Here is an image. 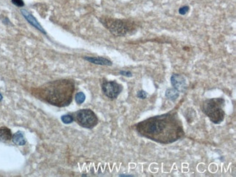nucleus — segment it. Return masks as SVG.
<instances>
[{"label":"nucleus","instance_id":"16","mask_svg":"<svg viewBox=\"0 0 236 177\" xmlns=\"http://www.w3.org/2000/svg\"><path fill=\"white\" fill-rule=\"evenodd\" d=\"M189 10H190V7L188 5H185L179 9V13L182 15H185L188 13Z\"/></svg>","mask_w":236,"mask_h":177},{"label":"nucleus","instance_id":"11","mask_svg":"<svg viewBox=\"0 0 236 177\" xmlns=\"http://www.w3.org/2000/svg\"><path fill=\"white\" fill-rule=\"evenodd\" d=\"M12 139H13V143L18 146L25 145L26 143V140L25 139L24 135L21 131H17L13 134V136L12 137Z\"/></svg>","mask_w":236,"mask_h":177},{"label":"nucleus","instance_id":"5","mask_svg":"<svg viewBox=\"0 0 236 177\" xmlns=\"http://www.w3.org/2000/svg\"><path fill=\"white\" fill-rule=\"evenodd\" d=\"M76 120L80 126L92 129L98 123L97 116L90 109H82L76 112Z\"/></svg>","mask_w":236,"mask_h":177},{"label":"nucleus","instance_id":"21","mask_svg":"<svg viewBox=\"0 0 236 177\" xmlns=\"http://www.w3.org/2000/svg\"><path fill=\"white\" fill-rule=\"evenodd\" d=\"M2 98H3V97H2V95L1 94H0V101L2 100Z\"/></svg>","mask_w":236,"mask_h":177},{"label":"nucleus","instance_id":"1","mask_svg":"<svg viewBox=\"0 0 236 177\" xmlns=\"http://www.w3.org/2000/svg\"><path fill=\"white\" fill-rule=\"evenodd\" d=\"M135 129L142 137L164 145L174 142L185 135L182 121L174 111L142 120L136 124Z\"/></svg>","mask_w":236,"mask_h":177},{"label":"nucleus","instance_id":"13","mask_svg":"<svg viewBox=\"0 0 236 177\" xmlns=\"http://www.w3.org/2000/svg\"><path fill=\"white\" fill-rule=\"evenodd\" d=\"M196 113L195 110L193 108H188L186 110V114H185V118L188 121V123H192L193 121L194 118H196Z\"/></svg>","mask_w":236,"mask_h":177},{"label":"nucleus","instance_id":"6","mask_svg":"<svg viewBox=\"0 0 236 177\" xmlns=\"http://www.w3.org/2000/svg\"><path fill=\"white\" fill-rule=\"evenodd\" d=\"M102 89L105 95L108 98L116 99L122 91V86L116 81H105L102 84Z\"/></svg>","mask_w":236,"mask_h":177},{"label":"nucleus","instance_id":"20","mask_svg":"<svg viewBox=\"0 0 236 177\" xmlns=\"http://www.w3.org/2000/svg\"><path fill=\"white\" fill-rule=\"evenodd\" d=\"M120 176H126V177H132V176H132V175H123V174H122V175H120Z\"/></svg>","mask_w":236,"mask_h":177},{"label":"nucleus","instance_id":"7","mask_svg":"<svg viewBox=\"0 0 236 177\" xmlns=\"http://www.w3.org/2000/svg\"><path fill=\"white\" fill-rule=\"evenodd\" d=\"M171 83L174 88L177 89L179 92H185L188 87L186 79L180 74H173L171 76Z\"/></svg>","mask_w":236,"mask_h":177},{"label":"nucleus","instance_id":"4","mask_svg":"<svg viewBox=\"0 0 236 177\" xmlns=\"http://www.w3.org/2000/svg\"><path fill=\"white\" fill-rule=\"evenodd\" d=\"M100 21L111 34L116 36H126L135 29L134 23L129 20L104 17L100 18Z\"/></svg>","mask_w":236,"mask_h":177},{"label":"nucleus","instance_id":"3","mask_svg":"<svg viewBox=\"0 0 236 177\" xmlns=\"http://www.w3.org/2000/svg\"><path fill=\"white\" fill-rule=\"evenodd\" d=\"M225 101L223 98H212L204 101L203 104V112L208 116L211 121L219 124L225 118Z\"/></svg>","mask_w":236,"mask_h":177},{"label":"nucleus","instance_id":"10","mask_svg":"<svg viewBox=\"0 0 236 177\" xmlns=\"http://www.w3.org/2000/svg\"><path fill=\"white\" fill-rule=\"evenodd\" d=\"M12 137L13 135H12L11 131L8 128L5 127V126L0 127V142H7L12 139Z\"/></svg>","mask_w":236,"mask_h":177},{"label":"nucleus","instance_id":"18","mask_svg":"<svg viewBox=\"0 0 236 177\" xmlns=\"http://www.w3.org/2000/svg\"><path fill=\"white\" fill-rule=\"evenodd\" d=\"M12 3L13 4V5H15V6H17V7H23L24 6V2L23 1V0H12Z\"/></svg>","mask_w":236,"mask_h":177},{"label":"nucleus","instance_id":"15","mask_svg":"<svg viewBox=\"0 0 236 177\" xmlns=\"http://www.w3.org/2000/svg\"><path fill=\"white\" fill-rule=\"evenodd\" d=\"M61 120L64 124H71L73 121V118L71 115H64L61 117Z\"/></svg>","mask_w":236,"mask_h":177},{"label":"nucleus","instance_id":"2","mask_svg":"<svg viewBox=\"0 0 236 177\" xmlns=\"http://www.w3.org/2000/svg\"><path fill=\"white\" fill-rule=\"evenodd\" d=\"M74 83L69 80L48 83L40 89L39 95L50 104L58 107L67 106L71 102Z\"/></svg>","mask_w":236,"mask_h":177},{"label":"nucleus","instance_id":"12","mask_svg":"<svg viewBox=\"0 0 236 177\" xmlns=\"http://www.w3.org/2000/svg\"><path fill=\"white\" fill-rule=\"evenodd\" d=\"M166 97L167 98H168L169 100L172 101V102H174L176 101L178 97H179V91L175 89L174 88H171V89H168L167 91H166L165 93Z\"/></svg>","mask_w":236,"mask_h":177},{"label":"nucleus","instance_id":"8","mask_svg":"<svg viewBox=\"0 0 236 177\" xmlns=\"http://www.w3.org/2000/svg\"><path fill=\"white\" fill-rule=\"evenodd\" d=\"M21 13H22V15L24 16L25 18H26V20L28 21L31 25H32L33 26L35 27L36 29H38L39 31H40L43 33V34H47L45 31L44 30V28H42V26L39 24V23L36 20V19L35 18V17L33 16V15L31 14L28 11L26 10V9H21Z\"/></svg>","mask_w":236,"mask_h":177},{"label":"nucleus","instance_id":"9","mask_svg":"<svg viewBox=\"0 0 236 177\" xmlns=\"http://www.w3.org/2000/svg\"><path fill=\"white\" fill-rule=\"evenodd\" d=\"M84 59L89 62V63L95 64V65H106L111 66L112 65V62L110 60L107 58L102 57H84Z\"/></svg>","mask_w":236,"mask_h":177},{"label":"nucleus","instance_id":"19","mask_svg":"<svg viewBox=\"0 0 236 177\" xmlns=\"http://www.w3.org/2000/svg\"><path fill=\"white\" fill-rule=\"evenodd\" d=\"M119 73L122 76H126V77H132V73L130 71H122L119 72Z\"/></svg>","mask_w":236,"mask_h":177},{"label":"nucleus","instance_id":"14","mask_svg":"<svg viewBox=\"0 0 236 177\" xmlns=\"http://www.w3.org/2000/svg\"><path fill=\"white\" fill-rule=\"evenodd\" d=\"M85 99H86L85 94H84L83 92L77 93V94H76V96H75L76 102H77L78 105L82 104V103L85 101Z\"/></svg>","mask_w":236,"mask_h":177},{"label":"nucleus","instance_id":"17","mask_svg":"<svg viewBox=\"0 0 236 177\" xmlns=\"http://www.w3.org/2000/svg\"><path fill=\"white\" fill-rule=\"evenodd\" d=\"M147 92L143 90H141V91H139L137 92V97H138V98L140 99H142V100H144V99H145L146 97H147Z\"/></svg>","mask_w":236,"mask_h":177}]
</instances>
